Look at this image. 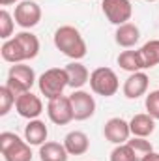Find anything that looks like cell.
Here are the masks:
<instances>
[{
    "instance_id": "obj_1",
    "label": "cell",
    "mask_w": 159,
    "mask_h": 161,
    "mask_svg": "<svg viewBox=\"0 0 159 161\" xmlns=\"http://www.w3.org/2000/svg\"><path fill=\"white\" fill-rule=\"evenodd\" d=\"M38 53H40V40L32 32L15 34V38L4 41V45L0 49L2 58L9 64H23L26 60L36 58Z\"/></svg>"
},
{
    "instance_id": "obj_2",
    "label": "cell",
    "mask_w": 159,
    "mask_h": 161,
    "mask_svg": "<svg viewBox=\"0 0 159 161\" xmlns=\"http://www.w3.org/2000/svg\"><path fill=\"white\" fill-rule=\"evenodd\" d=\"M52 41H54V47L62 54H66L68 58H71V60H80V58L86 56V51H88L86 49V41L80 36L79 30L75 26H71V25L60 26L54 32Z\"/></svg>"
},
{
    "instance_id": "obj_3",
    "label": "cell",
    "mask_w": 159,
    "mask_h": 161,
    "mask_svg": "<svg viewBox=\"0 0 159 161\" xmlns=\"http://www.w3.org/2000/svg\"><path fill=\"white\" fill-rule=\"evenodd\" d=\"M0 152L6 161H32L30 144L11 131L0 133Z\"/></svg>"
},
{
    "instance_id": "obj_4",
    "label": "cell",
    "mask_w": 159,
    "mask_h": 161,
    "mask_svg": "<svg viewBox=\"0 0 159 161\" xmlns=\"http://www.w3.org/2000/svg\"><path fill=\"white\" fill-rule=\"evenodd\" d=\"M38 86H40L41 96H45L47 99L62 96L66 86H69L66 69L64 68H51V69H47L38 79Z\"/></svg>"
},
{
    "instance_id": "obj_5",
    "label": "cell",
    "mask_w": 159,
    "mask_h": 161,
    "mask_svg": "<svg viewBox=\"0 0 159 161\" xmlns=\"http://www.w3.org/2000/svg\"><path fill=\"white\" fill-rule=\"evenodd\" d=\"M90 88L94 94L97 96H103V97H111L118 92L120 88V80L118 75L111 69V68H96L92 73H90Z\"/></svg>"
},
{
    "instance_id": "obj_6",
    "label": "cell",
    "mask_w": 159,
    "mask_h": 161,
    "mask_svg": "<svg viewBox=\"0 0 159 161\" xmlns=\"http://www.w3.org/2000/svg\"><path fill=\"white\" fill-rule=\"evenodd\" d=\"M36 82V73L30 66H26L25 62L23 64H13L8 71V80H6V86L19 97L21 94L25 92H30L32 86Z\"/></svg>"
},
{
    "instance_id": "obj_7",
    "label": "cell",
    "mask_w": 159,
    "mask_h": 161,
    "mask_svg": "<svg viewBox=\"0 0 159 161\" xmlns=\"http://www.w3.org/2000/svg\"><path fill=\"white\" fill-rule=\"evenodd\" d=\"M47 114H49V120L52 122V124H56V125H66L71 120H75L69 96L62 94L58 97L49 99V103H47Z\"/></svg>"
},
{
    "instance_id": "obj_8",
    "label": "cell",
    "mask_w": 159,
    "mask_h": 161,
    "mask_svg": "<svg viewBox=\"0 0 159 161\" xmlns=\"http://www.w3.org/2000/svg\"><path fill=\"white\" fill-rule=\"evenodd\" d=\"M101 9H103L107 21L116 26L129 23V19L133 15V6L129 0H103Z\"/></svg>"
},
{
    "instance_id": "obj_9",
    "label": "cell",
    "mask_w": 159,
    "mask_h": 161,
    "mask_svg": "<svg viewBox=\"0 0 159 161\" xmlns=\"http://www.w3.org/2000/svg\"><path fill=\"white\" fill-rule=\"evenodd\" d=\"M15 23L21 28H34L36 25H40L41 21V8L40 4H36L34 0H23L15 6V13H13Z\"/></svg>"
},
{
    "instance_id": "obj_10",
    "label": "cell",
    "mask_w": 159,
    "mask_h": 161,
    "mask_svg": "<svg viewBox=\"0 0 159 161\" xmlns=\"http://www.w3.org/2000/svg\"><path fill=\"white\" fill-rule=\"evenodd\" d=\"M69 99H71L75 120L82 122V120H88V118L94 116V113H96V99H94V96H90L84 90H73Z\"/></svg>"
},
{
    "instance_id": "obj_11",
    "label": "cell",
    "mask_w": 159,
    "mask_h": 161,
    "mask_svg": "<svg viewBox=\"0 0 159 161\" xmlns=\"http://www.w3.org/2000/svg\"><path fill=\"white\" fill-rule=\"evenodd\" d=\"M15 111L19 116L26 118V120H36L43 113V103H41L40 96L32 94V92H25L17 97L15 101Z\"/></svg>"
},
{
    "instance_id": "obj_12",
    "label": "cell",
    "mask_w": 159,
    "mask_h": 161,
    "mask_svg": "<svg viewBox=\"0 0 159 161\" xmlns=\"http://www.w3.org/2000/svg\"><path fill=\"white\" fill-rule=\"evenodd\" d=\"M103 135L112 144H123V142H127L129 135H131L129 122H125L123 118H118V116L107 120L105 125H103Z\"/></svg>"
},
{
    "instance_id": "obj_13",
    "label": "cell",
    "mask_w": 159,
    "mask_h": 161,
    "mask_svg": "<svg viewBox=\"0 0 159 161\" xmlns=\"http://www.w3.org/2000/svg\"><path fill=\"white\" fill-rule=\"evenodd\" d=\"M148 84H150L148 75L142 73V71H137V73H131L125 79L123 86H122V92L127 99H137V97H140L148 92Z\"/></svg>"
},
{
    "instance_id": "obj_14",
    "label": "cell",
    "mask_w": 159,
    "mask_h": 161,
    "mask_svg": "<svg viewBox=\"0 0 159 161\" xmlns=\"http://www.w3.org/2000/svg\"><path fill=\"white\" fill-rule=\"evenodd\" d=\"M129 129H131V135L133 137H150L154 131H156V118H152L148 113H140V114H135L131 120H129Z\"/></svg>"
},
{
    "instance_id": "obj_15",
    "label": "cell",
    "mask_w": 159,
    "mask_h": 161,
    "mask_svg": "<svg viewBox=\"0 0 159 161\" xmlns=\"http://www.w3.org/2000/svg\"><path fill=\"white\" fill-rule=\"evenodd\" d=\"M64 146L69 156H82L90 148V139L82 131H69L64 139Z\"/></svg>"
},
{
    "instance_id": "obj_16",
    "label": "cell",
    "mask_w": 159,
    "mask_h": 161,
    "mask_svg": "<svg viewBox=\"0 0 159 161\" xmlns=\"http://www.w3.org/2000/svg\"><path fill=\"white\" fill-rule=\"evenodd\" d=\"M140 40V30L137 25L133 23H125V25H120L114 32V41L118 43L120 47L123 49H131L137 45V41Z\"/></svg>"
},
{
    "instance_id": "obj_17",
    "label": "cell",
    "mask_w": 159,
    "mask_h": 161,
    "mask_svg": "<svg viewBox=\"0 0 159 161\" xmlns=\"http://www.w3.org/2000/svg\"><path fill=\"white\" fill-rule=\"evenodd\" d=\"M47 135H49V129L45 125V122L41 120H30L25 127V141L30 144V146H41L47 142Z\"/></svg>"
},
{
    "instance_id": "obj_18",
    "label": "cell",
    "mask_w": 159,
    "mask_h": 161,
    "mask_svg": "<svg viewBox=\"0 0 159 161\" xmlns=\"http://www.w3.org/2000/svg\"><path fill=\"white\" fill-rule=\"evenodd\" d=\"M64 69H66V73H68L69 86H71L73 90H80V88L90 80V71L86 69L84 64H80L79 60H73V62L68 64Z\"/></svg>"
},
{
    "instance_id": "obj_19",
    "label": "cell",
    "mask_w": 159,
    "mask_h": 161,
    "mask_svg": "<svg viewBox=\"0 0 159 161\" xmlns=\"http://www.w3.org/2000/svg\"><path fill=\"white\" fill-rule=\"evenodd\" d=\"M118 66L129 73H137L144 69V62L140 56V51H122L118 56Z\"/></svg>"
},
{
    "instance_id": "obj_20",
    "label": "cell",
    "mask_w": 159,
    "mask_h": 161,
    "mask_svg": "<svg viewBox=\"0 0 159 161\" xmlns=\"http://www.w3.org/2000/svg\"><path fill=\"white\" fill-rule=\"evenodd\" d=\"M68 150L60 142H45L40 146L41 161H68Z\"/></svg>"
},
{
    "instance_id": "obj_21",
    "label": "cell",
    "mask_w": 159,
    "mask_h": 161,
    "mask_svg": "<svg viewBox=\"0 0 159 161\" xmlns=\"http://www.w3.org/2000/svg\"><path fill=\"white\" fill-rule=\"evenodd\" d=\"M139 51H140V56H142V62H144V69L159 66V40L146 41Z\"/></svg>"
},
{
    "instance_id": "obj_22",
    "label": "cell",
    "mask_w": 159,
    "mask_h": 161,
    "mask_svg": "<svg viewBox=\"0 0 159 161\" xmlns=\"http://www.w3.org/2000/svg\"><path fill=\"white\" fill-rule=\"evenodd\" d=\"M127 144L133 148V152H135V156H137V159L139 161H142L144 159V156H148L150 152H154L152 142L146 141V139H142V137H133L131 141H127Z\"/></svg>"
},
{
    "instance_id": "obj_23",
    "label": "cell",
    "mask_w": 159,
    "mask_h": 161,
    "mask_svg": "<svg viewBox=\"0 0 159 161\" xmlns=\"http://www.w3.org/2000/svg\"><path fill=\"white\" fill-rule=\"evenodd\" d=\"M15 101H17V96L4 84L0 88V116H6L11 111V107L15 105Z\"/></svg>"
},
{
    "instance_id": "obj_24",
    "label": "cell",
    "mask_w": 159,
    "mask_h": 161,
    "mask_svg": "<svg viewBox=\"0 0 159 161\" xmlns=\"http://www.w3.org/2000/svg\"><path fill=\"white\" fill-rule=\"evenodd\" d=\"M111 161H139L133 148L123 142V144H116V148L111 152Z\"/></svg>"
},
{
    "instance_id": "obj_25",
    "label": "cell",
    "mask_w": 159,
    "mask_h": 161,
    "mask_svg": "<svg viewBox=\"0 0 159 161\" xmlns=\"http://www.w3.org/2000/svg\"><path fill=\"white\" fill-rule=\"evenodd\" d=\"M13 17L8 9H2L0 11V38L2 40H11V34H13Z\"/></svg>"
},
{
    "instance_id": "obj_26",
    "label": "cell",
    "mask_w": 159,
    "mask_h": 161,
    "mask_svg": "<svg viewBox=\"0 0 159 161\" xmlns=\"http://www.w3.org/2000/svg\"><path fill=\"white\" fill-rule=\"evenodd\" d=\"M144 105H146L148 114H150L152 118L159 120V90H154V92H150V94L146 96Z\"/></svg>"
},
{
    "instance_id": "obj_27",
    "label": "cell",
    "mask_w": 159,
    "mask_h": 161,
    "mask_svg": "<svg viewBox=\"0 0 159 161\" xmlns=\"http://www.w3.org/2000/svg\"><path fill=\"white\" fill-rule=\"evenodd\" d=\"M142 161H159V154L157 152H150L148 156H144V159Z\"/></svg>"
},
{
    "instance_id": "obj_28",
    "label": "cell",
    "mask_w": 159,
    "mask_h": 161,
    "mask_svg": "<svg viewBox=\"0 0 159 161\" xmlns=\"http://www.w3.org/2000/svg\"><path fill=\"white\" fill-rule=\"evenodd\" d=\"M15 2H19V0H0L2 6H11V4H15Z\"/></svg>"
},
{
    "instance_id": "obj_29",
    "label": "cell",
    "mask_w": 159,
    "mask_h": 161,
    "mask_svg": "<svg viewBox=\"0 0 159 161\" xmlns=\"http://www.w3.org/2000/svg\"><path fill=\"white\" fill-rule=\"evenodd\" d=\"M146 2H156V0H146Z\"/></svg>"
}]
</instances>
